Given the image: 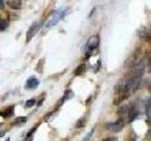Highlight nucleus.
I'll use <instances>...</instances> for the list:
<instances>
[{
    "instance_id": "obj_1",
    "label": "nucleus",
    "mask_w": 151,
    "mask_h": 141,
    "mask_svg": "<svg viewBox=\"0 0 151 141\" xmlns=\"http://www.w3.org/2000/svg\"><path fill=\"white\" fill-rule=\"evenodd\" d=\"M69 9L68 8H60L51 14V16L49 18V20L46 23V27L47 28H52L56 26L59 24L60 21H61L66 16V14L68 13Z\"/></svg>"
},
{
    "instance_id": "obj_2",
    "label": "nucleus",
    "mask_w": 151,
    "mask_h": 141,
    "mask_svg": "<svg viewBox=\"0 0 151 141\" xmlns=\"http://www.w3.org/2000/svg\"><path fill=\"white\" fill-rule=\"evenodd\" d=\"M98 44H99V36H97V35L92 36L88 40V41L86 42V46H85L87 58H89V56H91V53L93 51H94L97 48Z\"/></svg>"
},
{
    "instance_id": "obj_3",
    "label": "nucleus",
    "mask_w": 151,
    "mask_h": 141,
    "mask_svg": "<svg viewBox=\"0 0 151 141\" xmlns=\"http://www.w3.org/2000/svg\"><path fill=\"white\" fill-rule=\"evenodd\" d=\"M124 125H125V122L123 119H119L115 121H112V122H108L106 124V128L111 131L113 132V133H118V132L122 131V129L124 128Z\"/></svg>"
},
{
    "instance_id": "obj_4",
    "label": "nucleus",
    "mask_w": 151,
    "mask_h": 141,
    "mask_svg": "<svg viewBox=\"0 0 151 141\" xmlns=\"http://www.w3.org/2000/svg\"><path fill=\"white\" fill-rule=\"evenodd\" d=\"M145 72V65L143 61H140L137 64L134 65V67L132 68L130 74V77H137V78H141L144 75Z\"/></svg>"
},
{
    "instance_id": "obj_5",
    "label": "nucleus",
    "mask_w": 151,
    "mask_h": 141,
    "mask_svg": "<svg viewBox=\"0 0 151 141\" xmlns=\"http://www.w3.org/2000/svg\"><path fill=\"white\" fill-rule=\"evenodd\" d=\"M41 26H42V23L41 22H34L30 26V27L28 28V30L27 32V37H26L27 38L26 41H27V43L33 39V37H34L37 34L38 31L40 30Z\"/></svg>"
},
{
    "instance_id": "obj_6",
    "label": "nucleus",
    "mask_w": 151,
    "mask_h": 141,
    "mask_svg": "<svg viewBox=\"0 0 151 141\" xmlns=\"http://www.w3.org/2000/svg\"><path fill=\"white\" fill-rule=\"evenodd\" d=\"M40 85V81L35 77H30L27 79V81L26 82L25 88L27 89H35L38 86Z\"/></svg>"
},
{
    "instance_id": "obj_7",
    "label": "nucleus",
    "mask_w": 151,
    "mask_h": 141,
    "mask_svg": "<svg viewBox=\"0 0 151 141\" xmlns=\"http://www.w3.org/2000/svg\"><path fill=\"white\" fill-rule=\"evenodd\" d=\"M14 114V105L9 106L7 108H5L4 110L0 111V116H1L3 119H9V118L12 117Z\"/></svg>"
},
{
    "instance_id": "obj_8",
    "label": "nucleus",
    "mask_w": 151,
    "mask_h": 141,
    "mask_svg": "<svg viewBox=\"0 0 151 141\" xmlns=\"http://www.w3.org/2000/svg\"><path fill=\"white\" fill-rule=\"evenodd\" d=\"M7 5L12 9H21L22 0H8Z\"/></svg>"
},
{
    "instance_id": "obj_9",
    "label": "nucleus",
    "mask_w": 151,
    "mask_h": 141,
    "mask_svg": "<svg viewBox=\"0 0 151 141\" xmlns=\"http://www.w3.org/2000/svg\"><path fill=\"white\" fill-rule=\"evenodd\" d=\"M85 70H86V66H85V64H80L78 66V68L74 70V74L76 76H80V75H82L85 73Z\"/></svg>"
},
{
    "instance_id": "obj_10",
    "label": "nucleus",
    "mask_w": 151,
    "mask_h": 141,
    "mask_svg": "<svg viewBox=\"0 0 151 141\" xmlns=\"http://www.w3.org/2000/svg\"><path fill=\"white\" fill-rule=\"evenodd\" d=\"M74 96V93L72 90H70V89H67L64 94H63V100H61V103H63L64 102H66L67 100H70L71 98H73Z\"/></svg>"
},
{
    "instance_id": "obj_11",
    "label": "nucleus",
    "mask_w": 151,
    "mask_h": 141,
    "mask_svg": "<svg viewBox=\"0 0 151 141\" xmlns=\"http://www.w3.org/2000/svg\"><path fill=\"white\" fill-rule=\"evenodd\" d=\"M38 126H39V124L35 125L29 132H28L27 135V136H26V138H25V140H24V141H31V140H32L33 134H34L35 132H36V130H37V128H38Z\"/></svg>"
},
{
    "instance_id": "obj_12",
    "label": "nucleus",
    "mask_w": 151,
    "mask_h": 141,
    "mask_svg": "<svg viewBox=\"0 0 151 141\" xmlns=\"http://www.w3.org/2000/svg\"><path fill=\"white\" fill-rule=\"evenodd\" d=\"M27 122V117H18L17 119L14 120V125H22Z\"/></svg>"
},
{
    "instance_id": "obj_13",
    "label": "nucleus",
    "mask_w": 151,
    "mask_h": 141,
    "mask_svg": "<svg viewBox=\"0 0 151 141\" xmlns=\"http://www.w3.org/2000/svg\"><path fill=\"white\" fill-rule=\"evenodd\" d=\"M8 23L7 21L3 18H0V31H4L7 28Z\"/></svg>"
},
{
    "instance_id": "obj_14",
    "label": "nucleus",
    "mask_w": 151,
    "mask_h": 141,
    "mask_svg": "<svg viewBox=\"0 0 151 141\" xmlns=\"http://www.w3.org/2000/svg\"><path fill=\"white\" fill-rule=\"evenodd\" d=\"M85 119L84 118H81V119H79L78 120V122L76 123V128H78V129H79V128H82V127L85 125Z\"/></svg>"
},
{
    "instance_id": "obj_15",
    "label": "nucleus",
    "mask_w": 151,
    "mask_h": 141,
    "mask_svg": "<svg viewBox=\"0 0 151 141\" xmlns=\"http://www.w3.org/2000/svg\"><path fill=\"white\" fill-rule=\"evenodd\" d=\"M150 100H148L146 102V105H145V114H146V117L149 118L150 117Z\"/></svg>"
},
{
    "instance_id": "obj_16",
    "label": "nucleus",
    "mask_w": 151,
    "mask_h": 141,
    "mask_svg": "<svg viewBox=\"0 0 151 141\" xmlns=\"http://www.w3.org/2000/svg\"><path fill=\"white\" fill-rule=\"evenodd\" d=\"M36 103L35 99H30V100H27L26 102V107H32Z\"/></svg>"
},
{
    "instance_id": "obj_17",
    "label": "nucleus",
    "mask_w": 151,
    "mask_h": 141,
    "mask_svg": "<svg viewBox=\"0 0 151 141\" xmlns=\"http://www.w3.org/2000/svg\"><path fill=\"white\" fill-rule=\"evenodd\" d=\"M93 132H94V129H92V131H90L89 133L85 135V137L82 139V141H89V139L92 137V135H93Z\"/></svg>"
},
{
    "instance_id": "obj_18",
    "label": "nucleus",
    "mask_w": 151,
    "mask_h": 141,
    "mask_svg": "<svg viewBox=\"0 0 151 141\" xmlns=\"http://www.w3.org/2000/svg\"><path fill=\"white\" fill-rule=\"evenodd\" d=\"M102 141H118V138L115 136H111V137H107L105 139H103Z\"/></svg>"
},
{
    "instance_id": "obj_19",
    "label": "nucleus",
    "mask_w": 151,
    "mask_h": 141,
    "mask_svg": "<svg viewBox=\"0 0 151 141\" xmlns=\"http://www.w3.org/2000/svg\"><path fill=\"white\" fill-rule=\"evenodd\" d=\"M0 9H4V0H0Z\"/></svg>"
},
{
    "instance_id": "obj_20",
    "label": "nucleus",
    "mask_w": 151,
    "mask_h": 141,
    "mask_svg": "<svg viewBox=\"0 0 151 141\" xmlns=\"http://www.w3.org/2000/svg\"><path fill=\"white\" fill-rule=\"evenodd\" d=\"M4 135H5V132H4V131H3V132H1V133H0V138H1Z\"/></svg>"
},
{
    "instance_id": "obj_21",
    "label": "nucleus",
    "mask_w": 151,
    "mask_h": 141,
    "mask_svg": "<svg viewBox=\"0 0 151 141\" xmlns=\"http://www.w3.org/2000/svg\"><path fill=\"white\" fill-rule=\"evenodd\" d=\"M6 141H9V138H8V139H7Z\"/></svg>"
},
{
    "instance_id": "obj_22",
    "label": "nucleus",
    "mask_w": 151,
    "mask_h": 141,
    "mask_svg": "<svg viewBox=\"0 0 151 141\" xmlns=\"http://www.w3.org/2000/svg\"><path fill=\"white\" fill-rule=\"evenodd\" d=\"M2 126V123H0V127H1Z\"/></svg>"
}]
</instances>
